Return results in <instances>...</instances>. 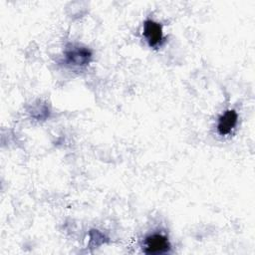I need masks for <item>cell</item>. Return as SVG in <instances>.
I'll use <instances>...</instances> for the list:
<instances>
[{
	"mask_svg": "<svg viewBox=\"0 0 255 255\" xmlns=\"http://www.w3.org/2000/svg\"><path fill=\"white\" fill-rule=\"evenodd\" d=\"M170 249L168 239L161 234H151L144 240L143 252L145 254H162Z\"/></svg>",
	"mask_w": 255,
	"mask_h": 255,
	"instance_id": "7a4b0ae2",
	"label": "cell"
},
{
	"mask_svg": "<svg viewBox=\"0 0 255 255\" xmlns=\"http://www.w3.org/2000/svg\"><path fill=\"white\" fill-rule=\"evenodd\" d=\"M142 34L150 47H157L163 40L161 25L150 19L144 21Z\"/></svg>",
	"mask_w": 255,
	"mask_h": 255,
	"instance_id": "3957f363",
	"label": "cell"
},
{
	"mask_svg": "<svg viewBox=\"0 0 255 255\" xmlns=\"http://www.w3.org/2000/svg\"><path fill=\"white\" fill-rule=\"evenodd\" d=\"M237 114L233 110H228L220 116L217 124V130L219 134L225 135L230 133L237 124Z\"/></svg>",
	"mask_w": 255,
	"mask_h": 255,
	"instance_id": "277c9868",
	"label": "cell"
},
{
	"mask_svg": "<svg viewBox=\"0 0 255 255\" xmlns=\"http://www.w3.org/2000/svg\"><path fill=\"white\" fill-rule=\"evenodd\" d=\"M65 62L73 67L87 66L93 57L90 49L81 46H71L65 51Z\"/></svg>",
	"mask_w": 255,
	"mask_h": 255,
	"instance_id": "6da1fadb",
	"label": "cell"
}]
</instances>
